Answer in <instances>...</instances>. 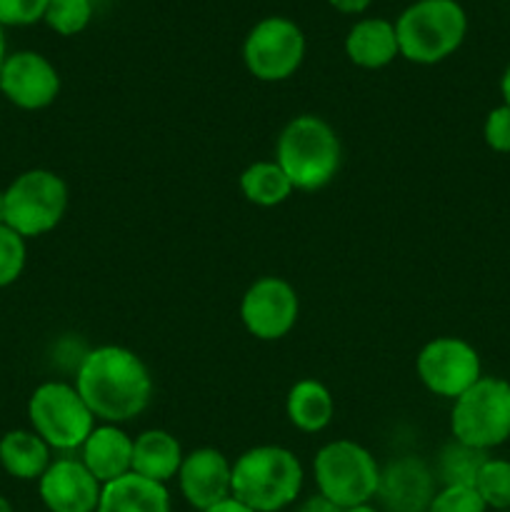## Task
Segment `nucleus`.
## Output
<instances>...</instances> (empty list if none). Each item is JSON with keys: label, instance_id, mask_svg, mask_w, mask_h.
I'll list each match as a JSON object with an SVG mask.
<instances>
[{"label": "nucleus", "instance_id": "nucleus-1", "mask_svg": "<svg viewBox=\"0 0 510 512\" xmlns=\"http://www.w3.org/2000/svg\"><path fill=\"white\" fill-rule=\"evenodd\" d=\"M75 388L95 420L123 425L145 413L153 400V375L138 353L123 345H98L80 358Z\"/></svg>", "mask_w": 510, "mask_h": 512}, {"label": "nucleus", "instance_id": "nucleus-2", "mask_svg": "<svg viewBox=\"0 0 510 512\" xmlns=\"http://www.w3.org/2000/svg\"><path fill=\"white\" fill-rule=\"evenodd\" d=\"M273 160L283 168L295 190L315 193L338 175L343 148L328 120L318 115H298L280 130Z\"/></svg>", "mask_w": 510, "mask_h": 512}, {"label": "nucleus", "instance_id": "nucleus-3", "mask_svg": "<svg viewBox=\"0 0 510 512\" xmlns=\"http://www.w3.org/2000/svg\"><path fill=\"white\" fill-rule=\"evenodd\" d=\"M303 465L283 445H255L233 463V498L255 512H280L303 490Z\"/></svg>", "mask_w": 510, "mask_h": 512}, {"label": "nucleus", "instance_id": "nucleus-4", "mask_svg": "<svg viewBox=\"0 0 510 512\" xmlns=\"http://www.w3.org/2000/svg\"><path fill=\"white\" fill-rule=\"evenodd\" d=\"M468 15L458 0H415L395 20L400 55L410 63L435 65L463 45Z\"/></svg>", "mask_w": 510, "mask_h": 512}, {"label": "nucleus", "instance_id": "nucleus-5", "mask_svg": "<svg viewBox=\"0 0 510 512\" xmlns=\"http://www.w3.org/2000/svg\"><path fill=\"white\" fill-rule=\"evenodd\" d=\"M313 475L318 493L340 510L368 505L378 495L380 465L355 440H330L315 453Z\"/></svg>", "mask_w": 510, "mask_h": 512}, {"label": "nucleus", "instance_id": "nucleus-6", "mask_svg": "<svg viewBox=\"0 0 510 512\" xmlns=\"http://www.w3.org/2000/svg\"><path fill=\"white\" fill-rule=\"evenodd\" d=\"M453 440L468 448H498L510 438V383L483 375L473 388L453 400L450 410Z\"/></svg>", "mask_w": 510, "mask_h": 512}, {"label": "nucleus", "instance_id": "nucleus-7", "mask_svg": "<svg viewBox=\"0 0 510 512\" xmlns=\"http://www.w3.org/2000/svg\"><path fill=\"white\" fill-rule=\"evenodd\" d=\"M65 210L68 183L53 170H25L5 188V225L25 240L58 228Z\"/></svg>", "mask_w": 510, "mask_h": 512}, {"label": "nucleus", "instance_id": "nucleus-8", "mask_svg": "<svg viewBox=\"0 0 510 512\" xmlns=\"http://www.w3.org/2000/svg\"><path fill=\"white\" fill-rule=\"evenodd\" d=\"M30 430L50 450H78L95 428V415L80 398L78 388L63 380L38 385L28 400Z\"/></svg>", "mask_w": 510, "mask_h": 512}, {"label": "nucleus", "instance_id": "nucleus-9", "mask_svg": "<svg viewBox=\"0 0 510 512\" xmlns=\"http://www.w3.org/2000/svg\"><path fill=\"white\" fill-rule=\"evenodd\" d=\"M305 35L288 18H265L253 25L243 43V63L253 78L263 83L288 80L303 65Z\"/></svg>", "mask_w": 510, "mask_h": 512}, {"label": "nucleus", "instance_id": "nucleus-10", "mask_svg": "<svg viewBox=\"0 0 510 512\" xmlns=\"http://www.w3.org/2000/svg\"><path fill=\"white\" fill-rule=\"evenodd\" d=\"M415 373L430 393L455 400L483 378V365L478 350L468 340L443 335L428 340L420 348L415 358Z\"/></svg>", "mask_w": 510, "mask_h": 512}, {"label": "nucleus", "instance_id": "nucleus-11", "mask_svg": "<svg viewBox=\"0 0 510 512\" xmlns=\"http://www.w3.org/2000/svg\"><path fill=\"white\" fill-rule=\"evenodd\" d=\"M300 315V298L285 278L263 275L255 280L240 300V320L253 338L273 343L295 328Z\"/></svg>", "mask_w": 510, "mask_h": 512}, {"label": "nucleus", "instance_id": "nucleus-12", "mask_svg": "<svg viewBox=\"0 0 510 512\" xmlns=\"http://www.w3.org/2000/svg\"><path fill=\"white\" fill-rule=\"evenodd\" d=\"M0 93L20 110H43L60 95V75L45 55L18 50L0 68Z\"/></svg>", "mask_w": 510, "mask_h": 512}, {"label": "nucleus", "instance_id": "nucleus-13", "mask_svg": "<svg viewBox=\"0 0 510 512\" xmlns=\"http://www.w3.org/2000/svg\"><path fill=\"white\" fill-rule=\"evenodd\" d=\"M103 485L93 478L83 460L58 458L40 475L38 495L48 512H95Z\"/></svg>", "mask_w": 510, "mask_h": 512}, {"label": "nucleus", "instance_id": "nucleus-14", "mask_svg": "<svg viewBox=\"0 0 510 512\" xmlns=\"http://www.w3.org/2000/svg\"><path fill=\"white\" fill-rule=\"evenodd\" d=\"M178 485L185 503L205 512L233 495V463L215 448H195L185 453L178 470Z\"/></svg>", "mask_w": 510, "mask_h": 512}, {"label": "nucleus", "instance_id": "nucleus-15", "mask_svg": "<svg viewBox=\"0 0 510 512\" xmlns=\"http://www.w3.org/2000/svg\"><path fill=\"white\" fill-rule=\"evenodd\" d=\"M435 495V480L428 465L418 458H400L380 470V488L375 498L390 512H428Z\"/></svg>", "mask_w": 510, "mask_h": 512}, {"label": "nucleus", "instance_id": "nucleus-16", "mask_svg": "<svg viewBox=\"0 0 510 512\" xmlns=\"http://www.w3.org/2000/svg\"><path fill=\"white\" fill-rule=\"evenodd\" d=\"M80 460L100 485L133 473V438L120 425L100 423L80 448Z\"/></svg>", "mask_w": 510, "mask_h": 512}, {"label": "nucleus", "instance_id": "nucleus-17", "mask_svg": "<svg viewBox=\"0 0 510 512\" xmlns=\"http://www.w3.org/2000/svg\"><path fill=\"white\" fill-rule=\"evenodd\" d=\"M345 55L365 70H380L400 55L395 23L385 18L358 20L345 35Z\"/></svg>", "mask_w": 510, "mask_h": 512}, {"label": "nucleus", "instance_id": "nucleus-18", "mask_svg": "<svg viewBox=\"0 0 510 512\" xmlns=\"http://www.w3.org/2000/svg\"><path fill=\"white\" fill-rule=\"evenodd\" d=\"M183 458L185 453L178 438L168 430L150 428L133 438V473L140 478L168 485L170 480L178 478Z\"/></svg>", "mask_w": 510, "mask_h": 512}, {"label": "nucleus", "instance_id": "nucleus-19", "mask_svg": "<svg viewBox=\"0 0 510 512\" xmlns=\"http://www.w3.org/2000/svg\"><path fill=\"white\" fill-rule=\"evenodd\" d=\"M95 512H170L168 485L128 473L103 485Z\"/></svg>", "mask_w": 510, "mask_h": 512}, {"label": "nucleus", "instance_id": "nucleus-20", "mask_svg": "<svg viewBox=\"0 0 510 512\" xmlns=\"http://www.w3.org/2000/svg\"><path fill=\"white\" fill-rule=\"evenodd\" d=\"M285 415H288L290 425L298 428L300 433H320L333 423L335 398L328 385L315 378H303L288 390Z\"/></svg>", "mask_w": 510, "mask_h": 512}, {"label": "nucleus", "instance_id": "nucleus-21", "mask_svg": "<svg viewBox=\"0 0 510 512\" xmlns=\"http://www.w3.org/2000/svg\"><path fill=\"white\" fill-rule=\"evenodd\" d=\"M50 448L33 430H8L0 438V468L15 480H40L50 468Z\"/></svg>", "mask_w": 510, "mask_h": 512}, {"label": "nucleus", "instance_id": "nucleus-22", "mask_svg": "<svg viewBox=\"0 0 510 512\" xmlns=\"http://www.w3.org/2000/svg\"><path fill=\"white\" fill-rule=\"evenodd\" d=\"M293 183L275 160H258L240 173V193L258 208H275L293 195Z\"/></svg>", "mask_w": 510, "mask_h": 512}, {"label": "nucleus", "instance_id": "nucleus-23", "mask_svg": "<svg viewBox=\"0 0 510 512\" xmlns=\"http://www.w3.org/2000/svg\"><path fill=\"white\" fill-rule=\"evenodd\" d=\"M485 460H488V453L468 448V445L453 440L440 453L438 475L443 478L445 485H473L475 475L483 468Z\"/></svg>", "mask_w": 510, "mask_h": 512}, {"label": "nucleus", "instance_id": "nucleus-24", "mask_svg": "<svg viewBox=\"0 0 510 512\" xmlns=\"http://www.w3.org/2000/svg\"><path fill=\"white\" fill-rule=\"evenodd\" d=\"M473 488L488 508L510 510V460L488 458L475 475Z\"/></svg>", "mask_w": 510, "mask_h": 512}, {"label": "nucleus", "instance_id": "nucleus-25", "mask_svg": "<svg viewBox=\"0 0 510 512\" xmlns=\"http://www.w3.org/2000/svg\"><path fill=\"white\" fill-rule=\"evenodd\" d=\"M43 20L53 33L65 38L78 35L93 20V0H50Z\"/></svg>", "mask_w": 510, "mask_h": 512}, {"label": "nucleus", "instance_id": "nucleus-26", "mask_svg": "<svg viewBox=\"0 0 510 512\" xmlns=\"http://www.w3.org/2000/svg\"><path fill=\"white\" fill-rule=\"evenodd\" d=\"M28 263V245L23 235L8 225H0V288H8L23 275Z\"/></svg>", "mask_w": 510, "mask_h": 512}, {"label": "nucleus", "instance_id": "nucleus-27", "mask_svg": "<svg viewBox=\"0 0 510 512\" xmlns=\"http://www.w3.org/2000/svg\"><path fill=\"white\" fill-rule=\"evenodd\" d=\"M428 512H488L473 485H443L430 500Z\"/></svg>", "mask_w": 510, "mask_h": 512}, {"label": "nucleus", "instance_id": "nucleus-28", "mask_svg": "<svg viewBox=\"0 0 510 512\" xmlns=\"http://www.w3.org/2000/svg\"><path fill=\"white\" fill-rule=\"evenodd\" d=\"M50 0H0V28H23L43 20Z\"/></svg>", "mask_w": 510, "mask_h": 512}, {"label": "nucleus", "instance_id": "nucleus-29", "mask_svg": "<svg viewBox=\"0 0 510 512\" xmlns=\"http://www.w3.org/2000/svg\"><path fill=\"white\" fill-rule=\"evenodd\" d=\"M483 138L495 153H510V105H498L488 113L483 125Z\"/></svg>", "mask_w": 510, "mask_h": 512}, {"label": "nucleus", "instance_id": "nucleus-30", "mask_svg": "<svg viewBox=\"0 0 510 512\" xmlns=\"http://www.w3.org/2000/svg\"><path fill=\"white\" fill-rule=\"evenodd\" d=\"M295 512H343L338 508V505L330 503L328 498H323V495H310L308 500H303V503L298 505V510Z\"/></svg>", "mask_w": 510, "mask_h": 512}, {"label": "nucleus", "instance_id": "nucleus-31", "mask_svg": "<svg viewBox=\"0 0 510 512\" xmlns=\"http://www.w3.org/2000/svg\"><path fill=\"white\" fill-rule=\"evenodd\" d=\"M328 3L333 5L335 10H340V13L355 15V13H363L373 0H328Z\"/></svg>", "mask_w": 510, "mask_h": 512}, {"label": "nucleus", "instance_id": "nucleus-32", "mask_svg": "<svg viewBox=\"0 0 510 512\" xmlns=\"http://www.w3.org/2000/svg\"><path fill=\"white\" fill-rule=\"evenodd\" d=\"M205 512H255V510H250L248 505H243L240 500H235L233 495H230V498H225L223 503L213 505V508H208Z\"/></svg>", "mask_w": 510, "mask_h": 512}, {"label": "nucleus", "instance_id": "nucleus-33", "mask_svg": "<svg viewBox=\"0 0 510 512\" xmlns=\"http://www.w3.org/2000/svg\"><path fill=\"white\" fill-rule=\"evenodd\" d=\"M500 93H503V103L510 105V65L505 68L503 78H500Z\"/></svg>", "mask_w": 510, "mask_h": 512}, {"label": "nucleus", "instance_id": "nucleus-34", "mask_svg": "<svg viewBox=\"0 0 510 512\" xmlns=\"http://www.w3.org/2000/svg\"><path fill=\"white\" fill-rule=\"evenodd\" d=\"M5 58H8V53H5V30L0 28V68H3Z\"/></svg>", "mask_w": 510, "mask_h": 512}, {"label": "nucleus", "instance_id": "nucleus-35", "mask_svg": "<svg viewBox=\"0 0 510 512\" xmlns=\"http://www.w3.org/2000/svg\"><path fill=\"white\" fill-rule=\"evenodd\" d=\"M343 512H380L378 508H375V505H358V508H348V510H343Z\"/></svg>", "mask_w": 510, "mask_h": 512}, {"label": "nucleus", "instance_id": "nucleus-36", "mask_svg": "<svg viewBox=\"0 0 510 512\" xmlns=\"http://www.w3.org/2000/svg\"><path fill=\"white\" fill-rule=\"evenodd\" d=\"M0 225H5V190H0Z\"/></svg>", "mask_w": 510, "mask_h": 512}, {"label": "nucleus", "instance_id": "nucleus-37", "mask_svg": "<svg viewBox=\"0 0 510 512\" xmlns=\"http://www.w3.org/2000/svg\"><path fill=\"white\" fill-rule=\"evenodd\" d=\"M0 512H15V510H13V505H10L8 500L3 498V495H0Z\"/></svg>", "mask_w": 510, "mask_h": 512}, {"label": "nucleus", "instance_id": "nucleus-38", "mask_svg": "<svg viewBox=\"0 0 510 512\" xmlns=\"http://www.w3.org/2000/svg\"><path fill=\"white\" fill-rule=\"evenodd\" d=\"M498 512H510V510H498Z\"/></svg>", "mask_w": 510, "mask_h": 512}]
</instances>
